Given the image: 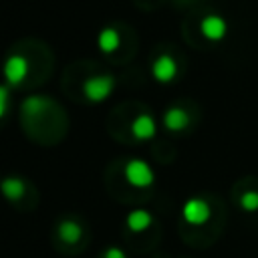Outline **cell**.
<instances>
[{
  "mask_svg": "<svg viewBox=\"0 0 258 258\" xmlns=\"http://www.w3.org/2000/svg\"><path fill=\"white\" fill-rule=\"evenodd\" d=\"M123 175H125L127 183L133 185V187H137V189L149 187V185H153V181H155V171H153V167H151L147 161L139 159V157H133V159H129V161L125 163Z\"/></svg>",
  "mask_w": 258,
  "mask_h": 258,
  "instance_id": "obj_1",
  "label": "cell"
},
{
  "mask_svg": "<svg viewBox=\"0 0 258 258\" xmlns=\"http://www.w3.org/2000/svg\"><path fill=\"white\" fill-rule=\"evenodd\" d=\"M115 89V77L113 75H93L85 79L83 83V95L91 103H103L109 99V95Z\"/></svg>",
  "mask_w": 258,
  "mask_h": 258,
  "instance_id": "obj_2",
  "label": "cell"
},
{
  "mask_svg": "<svg viewBox=\"0 0 258 258\" xmlns=\"http://www.w3.org/2000/svg\"><path fill=\"white\" fill-rule=\"evenodd\" d=\"M210 216H212V210H210V204L204 198H189L181 206V218L191 226L206 224L210 220Z\"/></svg>",
  "mask_w": 258,
  "mask_h": 258,
  "instance_id": "obj_3",
  "label": "cell"
},
{
  "mask_svg": "<svg viewBox=\"0 0 258 258\" xmlns=\"http://www.w3.org/2000/svg\"><path fill=\"white\" fill-rule=\"evenodd\" d=\"M2 73L8 85H20L26 75H28V60L22 54H10L4 64H2Z\"/></svg>",
  "mask_w": 258,
  "mask_h": 258,
  "instance_id": "obj_4",
  "label": "cell"
},
{
  "mask_svg": "<svg viewBox=\"0 0 258 258\" xmlns=\"http://www.w3.org/2000/svg\"><path fill=\"white\" fill-rule=\"evenodd\" d=\"M151 75L157 83H171L177 77V62L169 54H161L151 64Z\"/></svg>",
  "mask_w": 258,
  "mask_h": 258,
  "instance_id": "obj_5",
  "label": "cell"
},
{
  "mask_svg": "<svg viewBox=\"0 0 258 258\" xmlns=\"http://www.w3.org/2000/svg\"><path fill=\"white\" fill-rule=\"evenodd\" d=\"M200 30H202V34H204L208 40L220 42V40L228 34V22H226L222 16H218V14H208V16L200 22Z\"/></svg>",
  "mask_w": 258,
  "mask_h": 258,
  "instance_id": "obj_6",
  "label": "cell"
},
{
  "mask_svg": "<svg viewBox=\"0 0 258 258\" xmlns=\"http://www.w3.org/2000/svg\"><path fill=\"white\" fill-rule=\"evenodd\" d=\"M157 133V125H155V119L149 115V113H141L133 119L131 123V135L139 141H147V139H153Z\"/></svg>",
  "mask_w": 258,
  "mask_h": 258,
  "instance_id": "obj_7",
  "label": "cell"
},
{
  "mask_svg": "<svg viewBox=\"0 0 258 258\" xmlns=\"http://www.w3.org/2000/svg\"><path fill=\"white\" fill-rule=\"evenodd\" d=\"M50 107V99L44 95H30L20 103V113L26 119H38L46 113V109Z\"/></svg>",
  "mask_w": 258,
  "mask_h": 258,
  "instance_id": "obj_8",
  "label": "cell"
},
{
  "mask_svg": "<svg viewBox=\"0 0 258 258\" xmlns=\"http://www.w3.org/2000/svg\"><path fill=\"white\" fill-rule=\"evenodd\" d=\"M0 194L8 202H18L26 194V181L18 175H6L0 181Z\"/></svg>",
  "mask_w": 258,
  "mask_h": 258,
  "instance_id": "obj_9",
  "label": "cell"
},
{
  "mask_svg": "<svg viewBox=\"0 0 258 258\" xmlns=\"http://www.w3.org/2000/svg\"><path fill=\"white\" fill-rule=\"evenodd\" d=\"M187 123H189V115L181 107H169L163 113V125L169 131H181V129L187 127Z\"/></svg>",
  "mask_w": 258,
  "mask_h": 258,
  "instance_id": "obj_10",
  "label": "cell"
},
{
  "mask_svg": "<svg viewBox=\"0 0 258 258\" xmlns=\"http://www.w3.org/2000/svg\"><path fill=\"white\" fill-rule=\"evenodd\" d=\"M125 224H127V228H129L131 232L139 234V232H145V230L153 224V216H151L147 210L137 208V210H131V212L127 214Z\"/></svg>",
  "mask_w": 258,
  "mask_h": 258,
  "instance_id": "obj_11",
  "label": "cell"
},
{
  "mask_svg": "<svg viewBox=\"0 0 258 258\" xmlns=\"http://www.w3.org/2000/svg\"><path fill=\"white\" fill-rule=\"evenodd\" d=\"M119 44H121V36H119V32H117V28H113V26H105V28L97 34V46H99V50L105 52V54L115 52V50L119 48Z\"/></svg>",
  "mask_w": 258,
  "mask_h": 258,
  "instance_id": "obj_12",
  "label": "cell"
},
{
  "mask_svg": "<svg viewBox=\"0 0 258 258\" xmlns=\"http://www.w3.org/2000/svg\"><path fill=\"white\" fill-rule=\"evenodd\" d=\"M83 236V228L77 220L73 218H64L58 222V238L67 244H75L79 238Z\"/></svg>",
  "mask_w": 258,
  "mask_h": 258,
  "instance_id": "obj_13",
  "label": "cell"
},
{
  "mask_svg": "<svg viewBox=\"0 0 258 258\" xmlns=\"http://www.w3.org/2000/svg\"><path fill=\"white\" fill-rule=\"evenodd\" d=\"M240 208L244 210V212H258V191H254V189H248V191H244L242 196H240Z\"/></svg>",
  "mask_w": 258,
  "mask_h": 258,
  "instance_id": "obj_14",
  "label": "cell"
},
{
  "mask_svg": "<svg viewBox=\"0 0 258 258\" xmlns=\"http://www.w3.org/2000/svg\"><path fill=\"white\" fill-rule=\"evenodd\" d=\"M10 109V89L6 85H0V119L8 113Z\"/></svg>",
  "mask_w": 258,
  "mask_h": 258,
  "instance_id": "obj_15",
  "label": "cell"
},
{
  "mask_svg": "<svg viewBox=\"0 0 258 258\" xmlns=\"http://www.w3.org/2000/svg\"><path fill=\"white\" fill-rule=\"evenodd\" d=\"M103 258H127V254H125L121 248L111 246V248H107V250L103 252Z\"/></svg>",
  "mask_w": 258,
  "mask_h": 258,
  "instance_id": "obj_16",
  "label": "cell"
}]
</instances>
